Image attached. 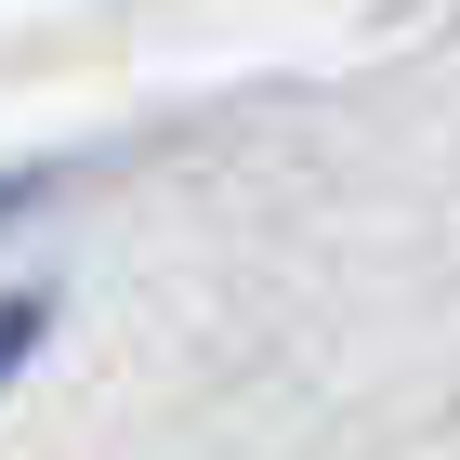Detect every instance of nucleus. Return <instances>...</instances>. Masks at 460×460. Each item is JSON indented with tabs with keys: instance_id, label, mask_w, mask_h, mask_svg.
I'll return each mask as SVG.
<instances>
[{
	"instance_id": "obj_1",
	"label": "nucleus",
	"mask_w": 460,
	"mask_h": 460,
	"mask_svg": "<svg viewBox=\"0 0 460 460\" xmlns=\"http://www.w3.org/2000/svg\"><path fill=\"white\" fill-rule=\"evenodd\" d=\"M40 316H53V303H40V289H13V303H0V382H13V368H27V342H40Z\"/></svg>"
}]
</instances>
